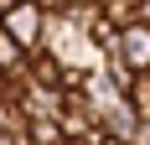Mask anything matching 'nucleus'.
Listing matches in <instances>:
<instances>
[{"label":"nucleus","mask_w":150,"mask_h":145,"mask_svg":"<svg viewBox=\"0 0 150 145\" xmlns=\"http://www.w3.org/2000/svg\"><path fill=\"white\" fill-rule=\"evenodd\" d=\"M104 57H114L124 72H150V21L119 26V42H114V52H104Z\"/></svg>","instance_id":"1"},{"label":"nucleus","mask_w":150,"mask_h":145,"mask_svg":"<svg viewBox=\"0 0 150 145\" xmlns=\"http://www.w3.org/2000/svg\"><path fill=\"white\" fill-rule=\"evenodd\" d=\"M42 21H47L42 0H16L11 11L0 16V26L11 31V36H16L21 47H26V52H36V47H42Z\"/></svg>","instance_id":"2"},{"label":"nucleus","mask_w":150,"mask_h":145,"mask_svg":"<svg viewBox=\"0 0 150 145\" xmlns=\"http://www.w3.org/2000/svg\"><path fill=\"white\" fill-rule=\"evenodd\" d=\"M21 62H26V47H21V42L11 36V31L0 26V72H16Z\"/></svg>","instance_id":"3"},{"label":"nucleus","mask_w":150,"mask_h":145,"mask_svg":"<svg viewBox=\"0 0 150 145\" xmlns=\"http://www.w3.org/2000/svg\"><path fill=\"white\" fill-rule=\"evenodd\" d=\"M124 145H150V119H145V114L135 119V130H129V140H124Z\"/></svg>","instance_id":"4"},{"label":"nucleus","mask_w":150,"mask_h":145,"mask_svg":"<svg viewBox=\"0 0 150 145\" xmlns=\"http://www.w3.org/2000/svg\"><path fill=\"white\" fill-rule=\"evenodd\" d=\"M0 145H31V135L26 130H11V135H0Z\"/></svg>","instance_id":"5"},{"label":"nucleus","mask_w":150,"mask_h":145,"mask_svg":"<svg viewBox=\"0 0 150 145\" xmlns=\"http://www.w3.org/2000/svg\"><path fill=\"white\" fill-rule=\"evenodd\" d=\"M73 5H83V0H42V11H73Z\"/></svg>","instance_id":"6"},{"label":"nucleus","mask_w":150,"mask_h":145,"mask_svg":"<svg viewBox=\"0 0 150 145\" xmlns=\"http://www.w3.org/2000/svg\"><path fill=\"white\" fill-rule=\"evenodd\" d=\"M11 5H16V0H0V16H5V11H11Z\"/></svg>","instance_id":"7"},{"label":"nucleus","mask_w":150,"mask_h":145,"mask_svg":"<svg viewBox=\"0 0 150 145\" xmlns=\"http://www.w3.org/2000/svg\"><path fill=\"white\" fill-rule=\"evenodd\" d=\"M0 83H5V72H0Z\"/></svg>","instance_id":"8"},{"label":"nucleus","mask_w":150,"mask_h":145,"mask_svg":"<svg viewBox=\"0 0 150 145\" xmlns=\"http://www.w3.org/2000/svg\"><path fill=\"white\" fill-rule=\"evenodd\" d=\"M104 145H114V140H104Z\"/></svg>","instance_id":"9"}]
</instances>
